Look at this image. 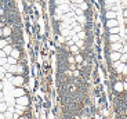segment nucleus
<instances>
[{"label":"nucleus","mask_w":127,"mask_h":119,"mask_svg":"<svg viewBox=\"0 0 127 119\" xmlns=\"http://www.w3.org/2000/svg\"><path fill=\"white\" fill-rule=\"evenodd\" d=\"M0 119H7V118H6V115H4L3 112H0Z\"/></svg>","instance_id":"obj_1"},{"label":"nucleus","mask_w":127,"mask_h":119,"mask_svg":"<svg viewBox=\"0 0 127 119\" xmlns=\"http://www.w3.org/2000/svg\"><path fill=\"white\" fill-rule=\"evenodd\" d=\"M18 119H25V118H22V116H19V118Z\"/></svg>","instance_id":"obj_2"}]
</instances>
